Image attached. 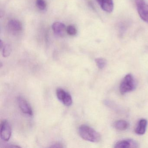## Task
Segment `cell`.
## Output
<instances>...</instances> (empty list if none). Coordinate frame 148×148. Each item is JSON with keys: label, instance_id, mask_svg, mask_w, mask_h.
<instances>
[{"label": "cell", "instance_id": "cell-6", "mask_svg": "<svg viewBox=\"0 0 148 148\" xmlns=\"http://www.w3.org/2000/svg\"><path fill=\"white\" fill-rule=\"evenodd\" d=\"M18 102L19 108L23 113L31 116L33 115V112L32 107L25 99L22 97H18Z\"/></svg>", "mask_w": 148, "mask_h": 148}, {"label": "cell", "instance_id": "cell-15", "mask_svg": "<svg viewBox=\"0 0 148 148\" xmlns=\"http://www.w3.org/2000/svg\"><path fill=\"white\" fill-rule=\"evenodd\" d=\"M66 31L67 33L71 36H74L77 34V31L76 27L73 25H69L66 27Z\"/></svg>", "mask_w": 148, "mask_h": 148}, {"label": "cell", "instance_id": "cell-2", "mask_svg": "<svg viewBox=\"0 0 148 148\" xmlns=\"http://www.w3.org/2000/svg\"><path fill=\"white\" fill-rule=\"evenodd\" d=\"M136 84L133 76L131 74H127L123 79L119 86V90L122 95L133 90Z\"/></svg>", "mask_w": 148, "mask_h": 148}, {"label": "cell", "instance_id": "cell-14", "mask_svg": "<svg viewBox=\"0 0 148 148\" xmlns=\"http://www.w3.org/2000/svg\"><path fill=\"white\" fill-rule=\"evenodd\" d=\"M95 62L97 67L99 69L104 68L106 64V60L103 58H98L95 60Z\"/></svg>", "mask_w": 148, "mask_h": 148}, {"label": "cell", "instance_id": "cell-9", "mask_svg": "<svg viewBox=\"0 0 148 148\" xmlns=\"http://www.w3.org/2000/svg\"><path fill=\"white\" fill-rule=\"evenodd\" d=\"M53 32L57 35L61 36L64 34L66 26L64 24L60 22H56L53 24L52 26Z\"/></svg>", "mask_w": 148, "mask_h": 148}, {"label": "cell", "instance_id": "cell-13", "mask_svg": "<svg viewBox=\"0 0 148 148\" xmlns=\"http://www.w3.org/2000/svg\"><path fill=\"white\" fill-rule=\"evenodd\" d=\"M12 52L11 46L9 44H6L3 46L2 49V54L5 58L8 57L11 54Z\"/></svg>", "mask_w": 148, "mask_h": 148}, {"label": "cell", "instance_id": "cell-17", "mask_svg": "<svg viewBox=\"0 0 148 148\" xmlns=\"http://www.w3.org/2000/svg\"><path fill=\"white\" fill-rule=\"evenodd\" d=\"M51 147H53V148H62V147H63V146L61 145H60V144L56 143L52 145Z\"/></svg>", "mask_w": 148, "mask_h": 148}, {"label": "cell", "instance_id": "cell-3", "mask_svg": "<svg viewBox=\"0 0 148 148\" xmlns=\"http://www.w3.org/2000/svg\"><path fill=\"white\" fill-rule=\"evenodd\" d=\"M1 138L5 141H9L12 135V128L10 124L7 120L1 121L0 125Z\"/></svg>", "mask_w": 148, "mask_h": 148}, {"label": "cell", "instance_id": "cell-16", "mask_svg": "<svg viewBox=\"0 0 148 148\" xmlns=\"http://www.w3.org/2000/svg\"><path fill=\"white\" fill-rule=\"evenodd\" d=\"M36 5L39 9L44 10L46 8V3L44 0H37Z\"/></svg>", "mask_w": 148, "mask_h": 148}, {"label": "cell", "instance_id": "cell-11", "mask_svg": "<svg viewBox=\"0 0 148 148\" xmlns=\"http://www.w3.org/2000/svg\"><path fill=\"white\" fill-rule=\"evenodd\" d=\"M8 26L11 31L13 32H20L22 30L21 23L17 20H11L8 23Z\"/></svg>", "mask_w": 148, "mask_h": 148}, {"label": "cell", "instance_id": "cell-7", "mask_svg": "<svg viewBox=\"0 0 148 148\" xmlns=\"http://www.w3.org/2000/svg\"><path fill=\"white\" fill-rule=\"evenodd\" d=\"M137 143L132 139H125L117 142L114 145L115 148H138Z\"/></svg>", "mask_w": 148, "mask_h": 148}, {"label": "cell", "instance_id": "cell-1", "mask_svg": "<svg viewBox=\"0 0 148 148\" xmlns=\"http://www.w3.org/2000/svg\"><path fill=\"white\" fill-rule=\"evenodd\" d=\"M79 136L86 141L92 143H98L101 140V136L94 129L88 125H80L78 129Z\"/></svg>", "mask_w": 148, "mask_h": 148}, {"label": "cell", "instance_id": "cell-4", "mask_svg": "<svg viewBox=\"0 0 148 148\" xmlns=\"http://www.w3.org/2000/svg\"><path fill=\"white\" fill-rule=\"evenodd\" d=\"M138 12L142 20L148 23V5L144 0H136Z\"/></svg>", "mask_w": 148, "mask_h": 148}, {"label": "cell", "instance_id": "cell-5", "mask_svg": "<svg viewBox=\"0 0 148 148\" xmlns=\"http://www.w3.org/2000/svg\"><path fill=\"white\" fill-rule=\"evenodd\" d=\"M56 95L58 99L66 106L71 105L73 103L71 96L67 92L61 88H58L56 90Z\"/></svg>", "mask_w": 148, "mask_h": 148}, {"label": "cell", "instance_id": "cell-10", "mask_svg": "<svg viewBox=\"0 0 148 148\" xmlns=\"http://www.w3.org/2000/svg\"><path fill=\"white\" fill-rule=\"evenodd\" d=\"M147 125V121L145 119H141L139 120L137 126L135 129V132L138 135H143L146 131Z\"/></svg>", "mask_w": 148, "mask_h": 148}, {"label": "cell", "instance_id": "cell-12", "mask_svg": "<svg viewBox=\"0 0 148 148\" xmlns=\"http://www.w3.org/2000/svg\"><path fill=\"white\" fill-rule=\"evenodd\" d=\"M113 126L117 130L124 131L128 129L129 124L125 120H119L114 123Z\"/></svg>", "mask_w": 148, "mask_h": 148}, {"label": "cell", "instance_id": "cell-8", "mask_svg": "<svg viewBox=\"0 0 148 148\" xmlns=\"http://www.w3.org/2000/svg\"><path fill=\"white\" fill-rule=\"evenodd\" d=\"M100 7L105 12L111 13L112 12L114 8L112 0H96Z\"/></svg>", "mask_w": 148, "mask_h": 148}]
</instances>
